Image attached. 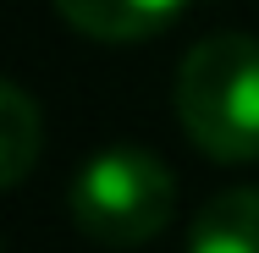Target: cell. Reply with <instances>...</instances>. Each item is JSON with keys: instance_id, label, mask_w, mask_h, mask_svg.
Returning a JSON list of instances; mask_svg holds the SVG:
<instances>
[{"instance_id": "4", "label": "cell", "mask_w": 259, "mask_h": 253, "mask_svg": "<svg viewBox=\"0 0 259 253\" xmlns=\"http://www.w3.org/2000/svg\"><path fill=\"white\" fill-rule=\"evenodd\" d=\"M188 253H259V187H232L193 215Z\"/></svg>"}, {"instance_id": "3", "label": "cell", "mask_w": 259, "mask_h": 253, "mask_svg": "<svg viewBox=\"0 0 259 253\" xmlns=\"http://www.w3.org/2000/svg\"><path fill=\"white\" fill-rule=\"evenodd\" d=\"M61 22L77 28L83 39H105V44H133V39H155L165 33L188 0H55Z\"/></svg>"}, {"instance_id": "5", "label": "cell", "mask_w": 259, "mask_h": 253, "mask_svg": "<svg viewBox=\"0 0 259 253\" xmlns=\"http://www.w3.org/2000/svg\"><path fill=\"white\" fill-rule=\"evenodd\" d=\"M45 149V116L28 88L0 83V187H22Z\"/></svg>"}, {"instance_id": "1", "label": "cell", "mask_w": 259, "mask_h": 253, "mask_svg": "<svg viewBox=\"0 0 259 253\" xmlns=\"http://www.w3.org/2000/svg\"><path fill=\"white\" fill-rule=\"evenodd\" d=\"M177 121L221 165L259 160V39L215 33L199 39L177 72Z\"/></svg>"}, {"instance_id": "2", "label": "cell", "mask_w": 259, "mask_h": 253, "mask_svg": "<svg viewBox=\"0 0 259 253\" xmlns=\"http://www.w3.org/2000/svg\"><path fill=\"white\" fill-rule=\"evenodd\" d=\"M72 226L110 253L144 248L177 215V176L149 149H105L72 176Z\"/></svg>"}]
</instances>
